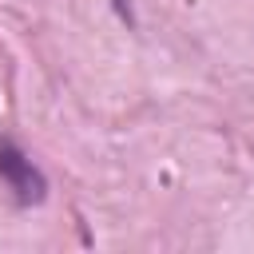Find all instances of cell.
<instances>
[{"label":"cell","instance_id":"obj_1","mask_svg":"<svg viewBox=\"0 0 254 254\" xmlns=\"http://www.w3.org/2000/svg\"><path fill=\"white\" fill-rule=\"evenodd\" d=\"M0 175L12 183V190H20V198H40V175L32 171V163L12 147V143H0Z\"/></svg>","mask_w":254,"mask_h":254}]
</instances>
